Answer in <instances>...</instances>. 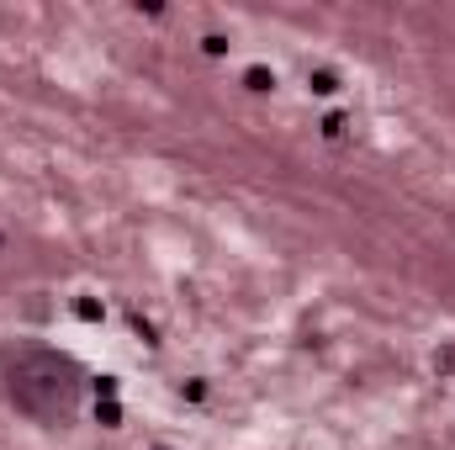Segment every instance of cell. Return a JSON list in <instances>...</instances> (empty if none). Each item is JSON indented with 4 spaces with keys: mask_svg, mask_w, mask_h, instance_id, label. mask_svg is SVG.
Listing matches in <instances>:
<instances>
[{
    "mask_svg": "<svg viewBox=\"0 0 455 450\" xmlns=\"http://www.w3.org/2000/svg\"><path fill=\"white\" fill-rule=\"evenodd\" d=\"M313 91H318V96H334V91H339L334 69H318V75H313Z\"/></svg>",
    "mask_w": 455,
    "mask_h": 450,
    "instance_id": "cell-3",
    "label": "cell"
},
{
    "mask_svg": "<svg viewBox=\"0 0 455 450\" xmlns=\"http://www.w3.org/2000/svg\"><path fill=\"white\" fill-rule=\"evenodd\" d=\"M435 366H440V371H455V350H440V355H435Z\"/></svg>",
    "mask_w": 455,
    "mask_h": 450,
    "instance_id": "cell-4",
    "label": "cell"
},
{
    "mask_svg": "<svg viewBox=\"0 0 455 450\" xmlns=\"http://www.w3.org/2000/svg\"><path fill=\"white\" fill-rule=\"evenodd\" d=\"M0 376H5L11 408H16L21 419L43 424V430L75 424L80 398H85V382H91L75 355L48 350V344H11L5 360H0Z\"/></svg>",
    "mask_w": 455,
    "mask_h": 450,
    "instance_id": "cell-1",
    "label": "cell"
},
{
    "mask_svg": "<svg viewBox=\"0 0 455 450\" xmlns=\"http://www.w3.org/2000/svg\"><path fill=\"white\" fill-rule=\"evenodd\" d=\"M243 80H249V91H275V75H270V69H259V64H254Z\"/></svg>",
    "mask_w": 455,
    "mask_h": 450,
    "instance_id": "cell-2",
    "label": "cell"
},
{
    "mask_svg": "<svg viewBox=\"0 0 455 450\" xmlns=\"http://www.w3.org/2000/svg\"><path fill=\"white\" fill-rule=\"evenodd\" d=\"M154 450H170V446H154Z\"/></svg>",
    "mask_w": 455,
    "mask_h": 450,
    "instance_id": "cell-5",
    "label": "cell"
}]
</instances>
